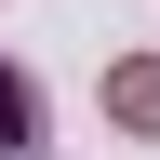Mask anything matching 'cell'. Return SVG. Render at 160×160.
<instances>
[{"label": "cell", "mask_w": 160, "mask_h": 160, "mask_svg": "<svg viewBox=\"0 0 160 160\" xmlns=\"http://www.w3.org/2000/svg\"><path fill=\"white\" fill-rule=\"evenodd\" d=\"M0 160H40V93L0 67Z\"/></svg>", "instance_id": "obj_1"}, {"label": "cell", "mask_w": 160, "mask_h": 160, "mask_svg": "<svg viewBox=\"0 0 160 160\" xmlns=\"http://www.w3.org/2000/svg\"><path fill=\"white\" fill-rule=\"evenodd\" d=\"M107 107H120V120H133V133H160V53H133V67H120V80H107Z\"/></svg>", "instance_id": "obj_2"}]
</instances>
